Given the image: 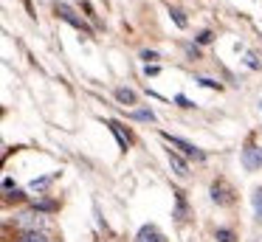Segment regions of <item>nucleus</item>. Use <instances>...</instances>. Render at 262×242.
<instances>
[{
  "mask_svg": "<svg viewBox=\"0 0 262 242\" xmlns=\"http://www.w3.org/2000/svg\"><path fill=\"white\" fill-rule=\"evenodd\" d=\"M161 138L164 141H169L172 146H178V149L183 152V155H189V158H198V161H203V149H198L194 144H189V141H183V138H178V135H169V133H161Z\"/></svg>",
  "mask_w": 262,
  "mask_h": 242,
  "instance_id": "f257e3e1",
  "label": "nucleus"
},
{
  "mask_svg": "<svg viewBox=\"0 0 262 242\" xmlns=\"http://www.w3.org/2000/svg\"><path fill=\"white\" fill-rule=\"evenodd\" d=\"M57 14H59V20H65V23H71V26H74V28H79V31H91V28H88V23L85 20H82V17L79 14H76V11L74 9H71V6L68 3H59L57 6Z\"/></svg>",
  "mask_w": 262,
  "mask_h": 242,
  "instance_id": "f03ea898",
  "label": "nucleus"
},
{
  "mask_svg": "<svg viewBox=\"0 0 262 242\" xmlns=\"http://www.w3.org/2000/svg\"><path fill=\"white\" fill-rule=\"evenodd\" d=\"M243 163H245V169H259L262 166V149L259 146H245L243 149Z\"/></svg>",
  "mask_w": 262,
  "mask_h": 242,
  "instance_id": "7ed1b4c3",
  "label": "nucleus"
},
{
  "mask_svg": "<svg viewBox=\"0 0 262 242\" xmlns=\"http://www.w3.org/2000/svg\"><path fill=\"white\" fill-rule=\"evenodd\" d=\"M169 166H172V172L178 174V178H186L189 174V166H186V161H183L178 152H169Z\"/></svg>",
  "mask_w": 262,
  "mask_h": 242,
  "instance_id": "20e7f679",
  "label": "nucleus"
},
{
  "mask_svg": "<svg viewBox=\"0 0 262 242\" xmlns=\"http://www.w3.org/2000/svg\"><path fill=\"white\" fill-rule=\"evenodd\" d=\"M138 242H164V236L158 234L155 225H144V228L138 231Z\"/></svg>",
  "mask_w": 262,
  "mask_h": 242,
  "instance_id": "39448f33",
  "label": "nucleus"
},
{
  "mask_svg": "<svg viewBox=\"0 0 262 242\" xmlns=\"http://www.w3.org/2000/svg\"><path fill=\"white\" fill-rule=\"evenodd\" d=\"M211 200H214V203H231L228 189H226L223 183H214V186H211Z\"/></svg>",
  "mask_w": 262,
  "mask_h": 242,
  "instance_id": "423d86ee",
  "label": "nucleus"
},
{
  "mask_svg": "<svg viewBox=\"0 0 262 242\" xmlns=\"http://www.w3.org/2000/svg\"><path fill=\"white\" fill-rule=\"evenodd\" d=\"M17 242H48V236L42 234V231H23V234H20V239Z\"/></svg>",
  "mask_w": 262,
  "mask_h": 242,
  "instance_id": "0eeeda50",
  "label": "nucleus"
},
{
  "mask_svg": "<svg viewBox=\"0 0 262 242\" xmlns=\"http://www.w3.org/2000/svg\"><path fill=\"white\" fill-rule=\"evenodd\" d=\"M116 99L119 104H136V93L130 87H116Z\"/></svg>",
  "mask_w": 262,
  "mask_h": 242,
  "instance_id": "6e6552de",
  "label": "nucleus"
},
{
  "mask_svg": "<svg viewBox=\"0 0 262 242\" xmlns=\"http://www.w3.org/2000/svg\"><path fill=\"white\" fill-rule=\"evenodd\" d=\"M110 129H113V133L119 135V144H121V149H127V146H130V138H127V135L121 133V124H119V121H110Z\"/></svg>",
  "mask_w": 262,
  "mask_h": 242,
  "instance_id": "1a4fd4ad",
  "label": "nucleus"
},
{
  "mask_svg": "<svg viewBox=\"0 0 262 242\" xmlns=\"http://www.w3.org/2000/svg\"><path fill=\"white\" fill-rule=\"evenodd\" d=\"M130 118H136V121H155V113L152 110H136V113H130Z\"/></svg>",
  "mask_w": 262,
  "mask_h": 242,
  "instance_id": "9d476101",
  "label": "nucleus"
},
{
  "mask_svg": "<svg viewBox=\"0 0 262 242\" xmlns=\"http://www.w3.org/2000/svg\"><path fill=\"white\" fill-rule=\"evenodd\" d=\"M254 211H256V217L262 219V189L254 191Z\"/></svg>",
  "mask_w": 262,
  "mask_h": 242,
  "instance_id": "9b49d317",
  "label": "nucleus"
},
{
  "mask_svg": "<svg viewBox=\"0 0 262 242\" xmlns=\"http://www.w3.org/2000/svg\"><path fill=\"white\" fill-rule=\"evenodd\" d=\"M169 14H172V20H175L181 28H186V17H183V11H181V9H172Z\"/></svg>",
  "mask_w": 262,
  "mask_h": 242,
  "instance_id": "f8f14e48",
  "label": "nucleus"
},
{
  "mask_svg": "<svg viewBox=\"0 0 262 242\" xmlns=\"http://www.w3.org/2000/svg\"><path fill=\"white\" fill-rule=\"evenodd\" d=\"M217 239L220 242H234V234L228 228H217Z\"/></svg>",
  "mask_w": 262,
  "mask_h": 242,
  "instance_id": "ddd939ff",
  "label": "nucleus"
},
{
  "mask_svg": "<svg viewBox=\"0 0 262 242\" xmlns=\"http://www.w3.org/2000/svg\"><path fill=\"white\" fill-rule=\"evenodd\" d=\"M51 183V178H40V180H31V189H46Z\"/></svg>",
  "mask_w": 262,
  "mask_h": 242,
  "instance_id": "4468645a",
  "label": "nucleus"
},
{
  "mask_svg": "<svg viewBox=\"0 0 262 242\" xmlns=\"http://www.w3.org/2000/svg\"><path fill=\"white\" fill-rule=\"evenodd\" d=\"M198 82L203 84V87H220V82H214V79H206V76H203V79H198Z\"/></svg>",
  "mask_w": 262,
  "mask_h": 242,
  "instance_id": "2eb2a0df",
  "label": "nucleus"
},
{
  "mask_svg": "<svg viewBox=\"0 0 262 242\" xmlns=\"http://www.w3.org/2000/svg\"><path fill=\"white\" fill-rule=\"evenodd\" d=\"M141 59H147V62H155V59H158V54H155V51H141Z\"/></svg>",
  "mask_w": 262,
  "mask_h": 242,
  "instance_id": "dca6fc26",
  "label": "nucleus"
},
{
  "mask_svg": "<svg viewBox=\"0 0 262 242\" xmlns=\"http://www.w3.org/2000/svg\"><path fill=\"white\" fill-rule=\"evenodd\" d=\"M245 65H248V68H259V59H256L254 54H248V56H245Z\"/></svg>",
  "mask_w": 262,
  "mask_h": 242,
  "instance_id": "f3484780",
  "label": "nucleus"
},
{
  "mask_svg": "<svg viewBox=\"0 0 262 242\" xmlns=\"http://www.w3.org/2000/svg\"><path fill=\"white\" fill-rule=\"evenodd\" d=\"M198 42H211V31H203V34H200V37H198Z\"/></svg>",
  "mask_w": 262,
  "mask_h": 242,
  "instance_id": "a211bd4d",
  "label": "nucleus"
},
{
  "mask_svg": "<svg viewBox=\"0 0 262 242\" xmlns=\"http://www.w3.org/2000/svg\"><path fill=\"white\" fill-rule=\"evenodd\" d=\"M175 101H178V104H181V107H192V101H189V99H186V96H178V99H175Z\"/></svg>",
  "mask_w": 262,
  "mask_h": 242,
  "instance_id": "6ab92c4d",
  "label": "nucleus"
},
{
  "mask_svg": "<svg viewBox=\"0 0 262 242\" xmlns=\"http://www.w3.org/2000/svg\"><path fill=\"white\" fill-rule=\"evenodd\" d=\"M144 71H147V76H155V73H158V68H155V65H147Z\"/></svg>",
  "mask_w": 262,
  "mask_h": 242,
  "instance_id": "aec40b11",
  "label": "nucleus"
},
{
  "mask_svg": "<svg viewBox=\"0 0 262 242\" xmlns=\"http://www.w3.org/2000/svg\"><path fill=\"white\" fill-rule=\"evenodd\" d=\"M186 54H189V56H198V54H200V51H198V48H194V45H186Z\"/></svg>",
  "mask_w": 262,
  "mask_h": 242,
  "instance_id": "412c9836",
  "label": "nucleus"
}]
</instances>
